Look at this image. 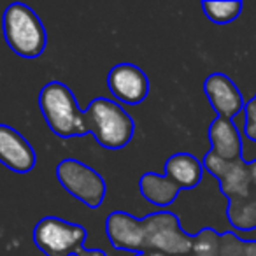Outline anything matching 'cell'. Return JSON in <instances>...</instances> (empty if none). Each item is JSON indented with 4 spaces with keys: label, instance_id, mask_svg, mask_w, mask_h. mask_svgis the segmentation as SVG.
<instances>
[{
    "label": "cell",
    "instance_id": "6da1fadb",
    "mask_svg": "<svg viewBox=\"0 0 256 256\" xmlns=\"http://www.w3.org/2000/svg\"><path fill=\"white\" fill-rule=\"evenodd\" d=\"M88 134L106 150H121L128 146L136 134V121L114 98L96 96L84 110Z\"/></svg>",
    "mask_w": 256,
    "mask_h": 256
},
{
    "label": "cell",
    "instance_id": "7a4b0ae2",
    "mask_svg": "<svg viewBox=\"0 0 256 256\" xmlns=\"http://www.w3.org/2000/svg\"><path fill=\"white\" fill-rule=\"evenodd\" d=\"M2 34L8 48L18 56L34 60L46 51L48 34L44 23L30 6L12 2L2 14Z\"/></svg>",
    "mask_w": 256,
    "mask_h": 256
},
{
    "label": "cell",
    "instance_id": "3957f363",
    "mask_svg": "<svg viewBox=\"0 0 256 256\" xmlns=\"http://www.w3.org/2000/svg\"><path fill=\"white\" fill-rule=\"evenodd\" d=\"M39 109L50 130L60 139L88 134L84 114L79 109L76 95L62 81H50L39 93Z\"/></svg>",
    "mask_w": 256,
    "mask_h": 256
},
{
    "label": "cell",
    "instance_id": "277c9868",
    "mask_svg": "<svg viewBox=\"0 0 256 256\" xmlns=\"http://www.w3.org/2000/svg\"><path fill=\"white\" fill-rule=\"evenodd\" d=\"M144 251L164 252L167 256H186L193 249V235L186 234L179 218L170 210H156L142 218Z\"/></svg>",
    "mask_w": 256,
    "mask_h": 256
},
{
    "label": "cell",
    "instance_id": "5b68a950",
    "mask_svg": "<svg viewBox=\"0 0 256 256\" xmlns=\"http://www.w3.org/2000/svg\"><path fill=\"white\" fill-rule=\"evenodd\" d=\"M32 238L36 248L46 256H76L84 248L88 232L82 224L56 216H44L34 226Z\"/></svg>",
    "mask_w": 256,
    "mask_h": 256
},
{
    "label": "cell",
    "instance_id": "8992f818",
    "mask_svg": "<svg viewBox=\"0 0 256 256\" xmlns=\"http://www.w3.org/2000/svg\"><path fill=\"white\" fill-rule=\"evenodd\" d=\"M54 174L62 188L76 200L84 204L88 209H98L102 206L107 186L95 168L76 158H64L58 162Z\"/></svg>",
    "mask_w": 256,
    "mask_h": 256
},
{
    "label": "cell",
    "instance_id": "52a82bcc",
    "mask_svg": "<svg viewBox=\"0 0 256 256\" xmlns=\"http://www.w3.org/2000/svg\"><path fill=\"white\" fill-rule=\"evenodd\" d=\"M106 84L114 100L126 106H139L150 95V78L136 64L121 62L107 72Z\"/></svg>",
    "mask_w": 256,
    "mask_h": 256
},
{
    "label": "cell",
    "instance_id": "ba28073f",
    "mask_svg": "<svg viewBox=\"0 0 256 256\" xmlns=\"http://www.w3.org/2000/svg\"><path fill=\"white\" fill-rule=\"evenodd\" d=\"M204 93L220 118L235 120L244 110V96L234 81L223 72L209 74L204 81Z\"/></svg>",
    "mask_w": 256,
    "mask_h": 256
},
{
    "label": "cell",
    "instance_id": "9c48e42d",
    "mask_svg": "<svg viewBox=\"0 0 256 256\" xmlns=\"http://www.w3.org/2000/svg\"><path fill=\"white\" fill-rule=\"evenodd\" d=\"M36 151L32 144L6 123H0V164L16 174H28L36 167Z\"/></svg>",
    "mask_w": 256,
    "mask_h": 256
},
{
    "label": "cell",
    "instance_id": "30bf717a",
    "mask_svg": "<svg viewBox=\"0 0 256 256\" xmlns=\"http://www.w3.org/2000/svg\"><path fill=\"white\" fill-rule=\"evenodd\" d=\"M106 235L118 251L142 252L144 228L142 218H136L124 210H114L106 218Z\"/></svg>",
    "mask_w": 256,
    "mask_h": 256
},
{
    "label": "cell",
    "instance_id": "8fae6325",
    "mask_svg": "<svg viewBox=\"0 0 256 256\" xmlns=\"http://www.w3.org/2000/svg\"><path fill=\"white\" fill-rule=\"evenodd\" d=\"M207 136L210 140V150L214 154L228 162L242 158V132L234 120L216 116L209 124Z\"/></svg>",
    "mask_w": 256,
    "mask_h": 256
},
{
    "label": "cell",
    "instance_id": "7c38bea8",
    "mask_svg": "<svg viewBox=\"0 0 256 256\" xmlns=\"http://www.w3.org/2000/svg\"><path fill=\"white\" fill-rule=\"evenodd\" d=\"M204 165L196 156L190 153H176L165 162V172L168 179L179 186L181 192L193 190L200 184L204 178Z\"/></svg>",
    "mask_w": 256,
    "mask_h": 256
},
{
    "label": "cell",
    "instance_id": "4fadbf2b",
    "mask_svg": "<svg viewBox=\"0 0 256 256\" xmlns=\"http://www.w3.org/2000/svg\"><path fill=\"white\" fill-rule=\"evenodd\" d=\"M139 190L140 195L156 207H168L174 204L181 192L172 179H168L165 174H154V172H146L140 176Z\"/></svg>",
    "mask_w": 256,
    "mask_h": 256
},
{
    "label": "cell",
    "instance_id": "5bb4252c",
    "mask_svg": "<svg viewBox=\"0 0 256 256\" xmlns=\"http://www.w3.org/2000/svg\"><path fill=\"white\" fill-rule=\"evenodd\" d=\"M251 176H249V167L244 160L228 162V167L218 179L220 192L232 198H248L251 196Z\"/></svg>",
    "mask_w": 256,
    "mask_h": 256
},
{
    "label": "cell",
    "instance_id": "9a60e30c",
    "mask_svg": "<svg viewBox=\"0 0 256 256\" xmlns=\"http://www.w3.org/2000/svg\"><path fill=\"white\" fill-rule=\"evenodd\" d=\"M202 11L209 22L216 25H226L238 18V14L242 12V2L238 0H224V2L204 0Z\"/></svg>",
    "mask_w": 256,
    "mask_h": 256
},
{
    "label": "cell",
    "instance_id": "2e32d148",
    "mask_svg": "<svg viewBox=\"0 0 256 256\" xmlns=\"http://www.w3.org/2000/svg\"><path fill=\"white\" fill-rule=\"evenodd\" d=\"M193 256H221L220 254V244H221V234H218L214 228L206 226L200 232L193 235Z\"/></svg>",
    "mask_w": 256,
    "mask_h": 256
},
{
    "label": "cell",
    "instance_id": "e0dca14e",
    "mask_svg": "<svg viewBox=\"0 0 256 256\" xmlns=\"http://www.w3.org/2000/svg\"><path fill=\"white\" fill-rule=\"evenodd\" d=\"M244 130H242V137L248 139L249 142L256 144V96L248 100L244 106Z\"/></svg>",
    "mask_w": 256,
    "mask_h": 256
},
{
    "label": "cell",
    "instance_id": "ac0fdd59",
    "mask_svg": "<svg viewBox=\"0 0 256 256\" xmlns=\"http://www.w3.org/2000/svg\"><path fill=\"white\" fill-rule=\"evenodd\" d=\"M244 251V240L235 232H224L221 234L220 254L221 256H242Z\"/></svg>",
    "mask_w": 256,
    "mask_h": 256
},
{
    "label": "cell",
    "instance_id": "d6986e66",
    "mask_svg": "<svg viewBox=\"0 0 256 256\" xmlns=\"http://www.w3.org/2000/svg\"><path fill=\"white\" fill-rule=\"evenodd\" d=\"M76 256H106V252L102 249H88V248H81Z\"/></svg>",
    "mask_w": 256,
    "mask_h": 256
},
{
    "label": "cell",
    "instance_id": "ffe728a7",
    "mask_svg": "<svg viewBox=\"0 0 256 256\" xmlns=\"http://www.w3.org/2000/svg\"><path fill=\"white\" fill-rule=\"evenodd\" d=\"M242 256H256V242H244Z\"/></svg>",
    "mask_w": 256,
    "mask_h": 256
},
{
    "label": "cell",
    "instance_id": "44dd1931",
    "mask_svg": "<svg viewBox=\"0 0 256 256\" xmlns=\"http://www.w3.org/2000/svg\"><path fill=\"white\" fill-rule=\"evenodd\" d=\"M248 167H249V176H251V182L256 186V160L249 162Z\"/></svg>",
    "mask_w": 256,
    "mask_h": 256
},
{
    "label": "cell",
    "instance_id": "7402d4cb",
    "mask_svg": "<svg viewBox=\"0 0 256 256\" xmlns=\"http://www.w3.org/2000/svg\"><path fill=\"white\" fill-rule=\"evenodd\" d=\"M134 256H167V254L156 252V251H146V252H137V254H134Z\"/></svg>",
    "mask_w": 256,
    "mask_h": 256
},
{
    "label": "cell",
    "instance_id": "603a6c76",
    "mask_svg": "<svg viewBox=\"0 0 256 256\" xmlns=\"http://www.w3.org/2000/svg\"><path fill=\"white\" fill-rule=\"evenodd\" d=\"M254 96H256V95H254Z\"/></svg>",
    "mask_w": 256,
    "mask_h": 256
}]
</instances>
